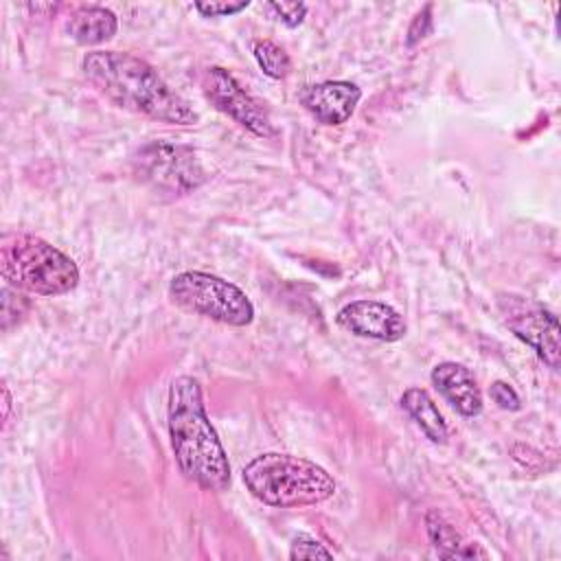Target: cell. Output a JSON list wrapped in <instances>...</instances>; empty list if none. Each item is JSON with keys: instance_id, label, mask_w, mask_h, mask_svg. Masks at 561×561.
Segmentation results:
<instances>
[{"instance_id": "obj_16", "label": "cell", "mask_w": 561, "mask_h": 561, "mask_svg": "<svg viewBox=\"0 0 561 561\" xmlns=\"http://www.w3.org/2000/svg\"><path fill=\"white\" fill-rule=\"evenodd\" d=\"M333 552L327 550L316 537L311 535H296L291 539L289 548V559H331Z\"/></svg>"}, {"instance_id": "obj_10", "label": "cell", "mask_w": 561, "mask_h": 561, "mask_svg": "<svg viewBox=\"0 0 561 561\" xmlns=\"http://www.w3.org/2000/svg\"><path fill=\"white\" fill-rule=\"evenodd\" d=\"M359 99L362 90L351 81H322L307 85L300 92L302 107L322 125L346 123L353 116Z\"/></svg>"}, {"instance_id": "obj_12", "label": "cell", "mask_w": 561, "mask_h": 561, "mask_svg": "<svg viewBox=\"0 0 561 561\" xmlns=\"http://www.w3.org/2000/svg\"><path fill=\"white\" fill-rule=\"evenodd\" d=\"M118 28L116 15L99 4H81L70 11L66 20V31L77 44H101L107 42Z\"/></svg>"}, {"instance_id": "obj_18", "label": "cell", "mask_w": 561, "mask_h": 561, "mask_svg": "<svg viewBox=\"0 0 561 561\" xmlns=\"http://www.w3.org/2000/svg\"><path fill=\"white\" fill-rule=\"evenodd\" d=\"M265 9L272 11L276 15V20H280L289 28L298 26L307 15V4L305 2H267Z\"/></svg>"}, {"instance_id": "obj_6", "label": "cell", "mask_w": 561, "mask_h": 561, "mask_svg": "<svg viewBox=\"0 0 561 561\" xmlns=\"http://www.w3.org/2000/svg\"><path fill=\"white\" fill-rule=\"evenodd\" d=\"M134 171L151 191L167 197H182L206 180L195 149L171 140L142 145L134 153Z\"/></svg>"}, {"instance_id": "obj_8", "label": "cell", "mask_w": 561, "mask_h": 561, "mask_svg": "<svg viewBox=\"0 0 561 561\" xmlns=\"http://www.w3.org/2000/svg\"><path fill=\"white\" fill-rule=\"evenodd\" d=\"M202 90L206 99L226 116L237 121L241 127L252 131L259 138H274L276 127L267 114V110L250 94L245 88L219 66H213L204 72Z\"/></svg>"}, {"instance_id": "obj_21", "label": "cell", "mask_w": 561, "mask_h": 561, "mask_svg": "<svg viewBox=\"0 0 561 561\" xmlns=\"http://www.w3.org/2000/svg\"><path fill=\"white\" fill-rule=\"evenodd\" d=\"M489 394L491 399L502 408V410H519L522 408V401H519V394L513 390L511 383L506 381H493L491 388H489Z\"/></svg>"}, {"instance_id": "obj_11", "label": "cell", "mask_w": 561, "mask_h": 561, "mask_svg": "<svg viewBox=\"0 0 561 561\" xmlns=\"http://www.w3.org/2000/svg\"><path fill=\"white\" fill-rule=\"evenodd\" d=\"M432 383L445 401L462 416H478L482 412V390L473 373L456 362H440L432 368Z\"/></svg>"}, {"instance_id": "obj_1", "label": "cell", "mask_w": 561, "mask_h": 561, "mask_svg": "<svg viewBox=\"0 0 561 561\" xmlns=\"http://www.w3.org/2000/svg\"><path fill=\"white\" fill-rule=\"evenodd\" d=\"M167 425L175 462L186 480L206 491H226L230 484V462L213 427L204 392L195 377H175L169 386Z\"/></svg>"}, {"instance_id": "obj_22", "label": "cell", "mask_w": 561, "mask_h": 561, "mask_svg": "<svg viewBox=\"0 0 561 561\" xmlns=\"http://www.w3.org/2000/svg\"><path fill=\"white\" fill-rule=\"evenodd\" d=\"M2 394H4V412H2V419H4V425H7L9 412H11V394H9V388H7V386L2 388Z\"/></svg>"}, {"instance_id": "obj_2", "label": "cell", "mask_w": 561, "mask_h": 561, "mask_svg": "<svg viewBox=\"0 0 561 561\" xmlns=\"http://www.w3.org/2000/svg\"><path fill=\"white\" fill-rule=\"evenodd\" d=\"M85 79L114 105L169 125H193L197 114L145 59L118 50H92L81 61Z\"/></svg>"}, {"instance_id": "obj_4", "label": "cell", "mask_w": 561, "mask_h": 561, "mask_svg": "<svg viewBox=\"0 0 561 561\" xmlns=\"http://www.w3.org/2000/svg\"><path fill=\"white\" fill-rule=\"evenodd\" d=\"M0 274L11 287L37 296H61L79 283L77 263L35 234L4 239L0 248Z\"/></svg>"}, {"instance_id": "obj_3", "label": "cell", "mask_w": 561, "mask_h": 561, "mask_svg": "<svg viewBox=\"0 0 561 561\" xmlns=\"http://www.w3.org/2000/svg\"><path fill=\"white\" fill-rule=\"evenodd\" d=\"M245 489L263 504L276 508L313 506L333 497V476L313 460L267 451L252 458L241 471Z\"/></svg>"}, {"instance_id": "obj_9", "label": "cell", "mask_w": 561, "mask_h": 561, "mask_svg": "<svg viewBox=\"0 0 561 561\" xmlns=\"http://www.w3.org/2000/svg\"><path fill=\"white\" fill-rule=\"evenodd\" d=\"M340 329L368 340L379 342H399L408 333L403 316L379 300H353L335 313Z\"/></svg>"}, {"instance_id": "obj_19", "label": "cell", "mask_w": 561, "mask_h": 561, "mask_svg": "<svg viewBox=\"0 0 561 561\" xmlns=\"http://www.w3.org/2000/svg\"><path fill=\"white\" fill-rule=\"evenodd\" d=\"M432 31V4H425L414 18H412V24L408 28V37H405V44L408 46H414L419 44L423 37H427Z\"/></svg>"}, {"instance_id": "obj_14", "label": "cell", "mask_w": 561, "mask_h": 561, "mask_svg": "<svg viewBox=\"0 0 561 561\" xmlns=\"http://www.w3.org/2000/svg\"><path fill=\"white\" fill-rule=\"evenodd\" d=\"M399 403L432 443H436V445L447 443V436H449L447 423L427 390L412 386L401 394Z\"/></svg>"}, {"instance_id": "obj_17", "label": "cell", "mask_w": 561, "mask_h": 561, "mask_svg": "<svg viewBox=\"0 0 561 561\" xmlns=\"http://www.w3.org/2000/svg\"><path fill=\"white\" fill-rule=\"evenodd\" d=\"M28 311V300L20 294V289L4 287L2 289V329L7 331L13 320H22V316Z\"/></svg>"}, {"instance_id": "obj_20", "label": "cell", "mask_w": 561, "mask_h": 561, "mask_svg": "<svg viewBox=\"0 0 561 561\" xmlns=\"http://www.w3.org/2000/svg\"><path fill=\"white\" fill-rule=\"evenodd\" d=\"M248 7H250L248 0H241V2H195V9L204 18H228V15H234V13H239Z\"/></svg>"}, {"instance_id": "obj_13", "label": "cell", "mask_w": 561, "mask_h": 561, "mask_svg": "<svg viewBox=\"0 0 561 561\" xmlns=\"http://www.w3.org/2000/svg\"><path fill=\"white\" fill-rule=\"evenodd\" d=\"M425 526H427V537L432 548L440 559H486L489 552L480 548L478 543L467 541L443 515L436 511H430L425 515Z\"/></svg>"}, {"instance_id": "obj_15", "label": "cell", "mask_w": 561, "mask_h": 561, "mask_svg": "<svg viewBox=\"0 0 561 561\" xmlns=\"http://www.w3.org/2000/svg\"><path fill=\"white\" fill-rule=\"evenodd\" d=\"M254 59L259 64V68L270 77V79H285L291 70V59L285 53L283 46H278L272 39H259L252 46Z\"/></svg>"}, {"instance_id": "obj_7", "label": "cell", "mask_w": 561, "mask_h": 561, "mask_svg": "<svg viewBox=\"0 0 561 561\" xmlns=\"http://www.w3.org/2000/svg\"><path fill=\"white\" fill-rule=\"evenodd\" d=\"M497 309L513 335L528 344L543 364L557 370L561 359L557 316L541 302L515 294H502L497 298Z\"/></svg>"}, {"instance_id": "obj_5", "label": "cell", "mask_w": 561, "mask_h": 561, "mask_svg": "<svg viewBox=\"0 0 561 561\" xmlns=\"http://www.w3.org/2000/svg\"><path fill=\"white\" fill-rule=\"evenodd\" d=\"M169 298L184 311L210 318L228 327H248L254 305L234 283L208 272H180L169 283Z\"/></svg>"}]
</instances>
